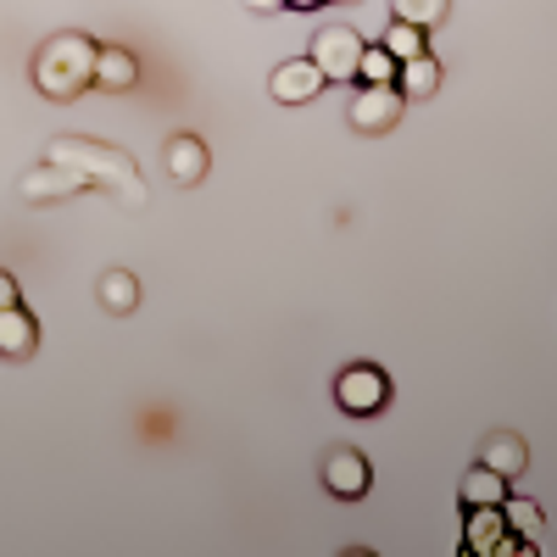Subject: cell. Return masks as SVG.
Masks as SVG:
<instances>
[{
  "label": "cell",
  "mask_w": 557,
  "mask_h": 557,
  "mask_svg": "<svg viewBox=\"0 0 557 557\" xmlns=\"http://www.w3.org/2000/svg\"><path fill=\"white\" fill-rule=\"evenodd\" d=\"M45 162L84 173V184H101L117 207H146V178H139L134 157H123L117 146H101V139H84V134H57L45 146Z\"/></svg>",
  "instance_id": "1"
},
{
  "label": "cell",
  "mask_w": 557,
  "mask_h": 557,
  "mask_svg": "<svg viewBox=\"0 0 557 557\" xmlns=\"http://www.w3.org/2000/svg\"><path fill=\"white\" fill-rule=\"evenodd\" d=\"M96 51L101 45L84 39V34H51L39 45V57H34V89L45 101L84 96V89L96 84Z\"/></svg>",
  "instance_id": "2"
},
{
  "label": "cell",
  "mask_w": 557,
  "mask_h": 557,
  "mask_svg": "<svg viewBox=\"0 0 557 557\" xmlns=\"http://www.w3.org/2000/svg\"><path fill=\"white\" fill-rule=\"evenodd\" d=\"M357 62H362V34L346 28V23H323L312 34V67L330 78V84H351L357 78Z\"/></svg>",
  "instance_id": "3"
},
{
  "label": "cell",
  "mask_w": 557,
  "mask_h": 557,
  "mask_svg": "<svg viewBox=\"0 0 557 557\" xmlns=\"http://www.w3.org/2000/svg\"><path fill=\"white\" fill-rule=\"evenodd\" d=\"M462 546L474 557H507V552H535L524 535L507 530L502 519V502H485V507H469V524H462Z\"/></svg>",
  "instance_id": "4"
},
{
  "label": "cell",
  "mask_w": 557,
  "mask_h": 557,
  "mask_svg": "<svg viewBox=\"0 0 557 557\" xmlns=\"http://www.w3.org/2000/svg\"><path fill=\"white\" fill-rule=\"evenodd\" d=\"M335 401L351 412V418H374L391 407V380H385V368L374 362H351L346 374L335 380Z\"/></svg>",
  "instance_id": "5"
},
{
  "label": "cell",
  "mask_w": 557,
  "mask_h": 557,
  "mask_svg": "<svg viewBox=\"0 0 557 557\" xmlns=\"http://www.w3.org/2000/svg\"><path fill=\"white\" fill-rule=\"evenodd\" d=\"M401 84H362L357 101H351V128L357 134H385L401 123Z\"/></svg>",
  "instance_id": "6"
},
{
  "label": "cell",
  "mask_w": 557,
  "mask_h": 557,
  "mask_svg": "<svg viewBox=\"0 0 557 557\" xmlns=\"http://www.w3.org/2000/svg\"><path fill=\"white\" fill-rule=\"evenodd\" d=\"M78 190H84V173H73V168H62V162H39V168H28V173L17 178V196L34 201V207H45V201H73Z\"/></svg>",
  "instance_id": "7"
},
{
  "label": "cell",
  "mask_w": 557,
  "mask_h": 557,
  "mask_svg": "<svg viewBox=\"0 0 557 557\" xmlns=\"http://www.w3.org/2000/svg\"><path fill=\"white\" fill-rule=\"evenodd\" d=\"M323 84H330V78H323V73L312 67V57H296V62H278V67H273L268 96H273L278 107H307Z\"/></svg>",
  "instance_id": "8"
},
{
  "label": "cell",
  "mask_w": 557,
  "mask_h": 557,
  "mask_svg": "<svg viewBox=\"0 0 557 557\" xmlns=\"http://www.w3.org/2000/svg\"><path fill=\"white\" fill-rule=\"evenodd\" d=\"M368 457L357 451V446H341V451H330L323 457V491L330 496H341V502H357L362 491H368Z\"/></svg>",
  "instance_id": "9"
},
{
  "label": "cell",
  "mask_w": 557,
  "mask_h": 557,
  "mask_svg": "<svg viewBox=\"0 0 557 557\" xmlns=\"http://www.w3.org/2000/svg\"><path fill=\"white\" fill-rule=\"evenodd\" d=\"M480 462H485V469H496L507 485H513V480L530 469V446H524L513 430H491V435L480 441Z\"/></svg>",
  "instance_id": "10"
},
{
  "label": "cell",
  "mask_w": 557,
  "mask_h": 557,
  "mask_svg": "<svg viewBox=\"0 0 557 557\" xmlns=\"http://www.w3.org/2000/svg\"><path fill=\"white\" fill-rule=\"evenodd\" d=\"M34 346H39V323H34V312L17 301V307H0V357H12V362H23V357H34Z\"/></svg>",
  "instance_id": "11"
},
{
  "label": "cell",
  "mask_w": 557,
  "mask_h": 557,
  "mask_svg": "<svg viewBox=\"0 0 557 557\" xmlns=\"http://www.w3.org/2000/svg\"><path fill=\"white\" fill-rule=\"evenodd\" d=\"M207 146L196 134H173L168 139V173H173V184H201L207 178Z\"/></svg>",
  "instance_id": "12"
},
{
  "label": "cell",
  "mask_w": 557,
  "mask_h": 557,
  "mask_svg": "<svg viewBox=\"0 0 557 557\" xmlns=\"http://www.w3.org/2000/svg\"><path fill=\"white\" fill-rule=\"evenodd\" d=\"M396 84H401L407 101H430L435 89H441V62H435L430 51H424V57H407L401 73H396Z\"/></svg>",
  "instance_id": "13"
},
{
  "label": "cell",
  "mask_w": 557,
  "mask_h": 557,
  "mask_svg": "<svg viewBox=\"0 0 557 557\" xmlns=\"http://www.w3.org/2000/svg\"><path fill=\"white\" fill-rule=\"evenodd\" d=\"M134 78H139L134 51H123V45H101L96 51V84L101 89H134Z\"/></svg>",
  "instance_id": "14"
},
{
  "label": "cell",
  "mask_w": 557,
  "mask_h": 557,
  "mask_svg": "<svg viewBox=\"0 0 557 557\" xmlns=\"http://www.w3.org/2000/svg\"><path fill=\"white\" fill-rule=\"evenodd\" d=\"M502 496H507V480L496 469H485V462H480V469H469V474H462V485H457V502L462 507H485V502H502Z\"/></svg>",
  "instance_id": "15"
},
{
  "label": "cell",
  "mask_w": 557,
  "mask_h": 557,
  "mask_svg": "<svg viewBox=\"0 0 557 557\" xmlns=\"http://www.w3.org/2000/svg\"><path fill=\"white\" fill-rule=\"evenodd\" d=\"M502 519H507V530L513 535H524L530 546H541V507L530 502V496H502Z\"/></svg>",
  "instance_id": "16"
},
{
  "label": "cell",
  "mask_w": 557,
  "mask_h": 557,
  "mask_svg": "<svg viewBox=\"0 0 557 557\" xmlns=\"http://www.w3.org/2000/svg\"><path fill=\"white\" fill-rule=\"evenodd\" d=\"M101 307H107V312H134V307H139V278H134L128 268H112V273L101 278Z\"/></svg>",
  "instance_id": "17"
},
{
  "label": "cell",
  "mask_w": 557,
  "mask_h": 557,
  "mask_svg": "<svg viewBox=\"0 0 557 557\" xmlns=\"http://www.w3.org/2000/svg\"><path fill=\"white\" fill-rule=\"evenodd\" d=\"M401 62L385 51V45H362V62H357V84H396Z\"/></svg>",
  "instance_id": "18"
},
{
  "label": "cell",
  "mask_w": 557,
  "mask_h": 557,
  "mask_svg": "<svg viewBox=\"0 0 557 557\" xmlns=\"http://www.w3.org/2000/svg\"><path fill=\"white\" fill-rule=\"evenodd\" d=\"M396 23H412V28H441L446 23V0H391Z\"/></svg>",
  "instance_id": "19"
},
{
  "label": "cell",
  "mask_w": 557,
  "mask_h": 557,
  "mask_svg": "<svg viewBox=\"0 0 557 557\" xmlns=\"http://www.w3.org/2000/svg\"><path fill=\"white\" fill-rule=\"evenodd\" d=\"M424 39H430V28L391 23V28H385V51H391L396 62H407V57H424Z\"/></svg>",
  "instance_id": "20"
},
{
  "label": "cell",
  "mask_w": 557,
  "mask_h": 557,
  "mask_svg": "<svg viewBox=\"0 0 557 557\" xmlns=\"http://www.w3.org/2000/svg\"><path fill=\"white\" fill-rule=\"evenodd\" d=\"M0 307H17V278L0 268Z\"/></svg>",
  "instance_id": "21"
},
{
  "label": "cell",
  "mask_w": 557,
  "mask_h": 557,
  "mask_svg": "<svg viewBox=\"0 0 557 557\" xmlns=\"http://www.w3.org/2000/svg\"><path fill=\"white\" fill-rule=\"evenodd\" d=\"M285 7H290V12H318L323 0H285Z\"/></svg>",
  "instance_id": "22"
},
{
  "label": "cell",
  "mask_w": 557,
  "mask_h": 557,
  "mask_svg": "<svg viewBox=\"0 0 557 557\" xmlns=\"http://www.w3.org/2000/svg\"><path fill=\"white\" fill-rule=\"evenodd\" d=\"M251 7H285V0H251Z\"/></svg>",
  "instance_id": "23"
}]
</instances>
